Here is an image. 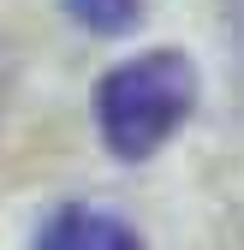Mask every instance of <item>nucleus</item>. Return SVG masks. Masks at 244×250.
<instances>
[{
  "label": "nucleus",
  "mask_w": 244,
  "mask_h": 250,
  "mask_svg": "<svg viewBox=\"0 0 244 250\" xmlns=\"http://www.w3.org/2000/svg\"><path fill=\"white\" fill-rule=\"evenodd\" d=\"M197 107V72L185 54L155 48V54H137L125 66H113L96 83V125H102V143L119 155V161H143L155 155L185 113Z\"/></svg>",
  "instance_id": "nucleus-1"
},
{
  "label": "nucleus",
  "mask_w": 244,
  "mask_h": 250,
  "mask_svg": "<svg viewBox=\"0 0 244 250\" xmlns=\"http://www.w3.org/2000/svg\"><path fill=\"white\" fill-rule=\"evenodd\" d=\"M36 250H143V238L119 221V214H102V208H54L42 232H36Z\"/></svg>",
  "instance_id": "nucleus-2"
},
{
  "label": "nucleus",
  "mask_w": 244,
  "mask_h": 250,
  "mask_svg": "<svg viewBox=\"0 0 244 250\" xmlns=\"http://www.w3.org/2000/svg\"><path fill=\"white\" fill-rule=\"evenodd\" d=\"M66 12H72L83 30H96V36H119V30L137 24L143 0H66Z\"/></svg>",
  "instance_id": "nucleus-3"
},
{
  "label": "nucleus",
  "mask_w": 244,
  "mask_h": 250,
  "mask_svg": "<svg viewBox=\"0 0 244 250\" xmlns=\"http://www.w3.org/2000/svg\"><path fill=\"white\" fill-rule=\"evenodd\" d=\"M0 102H6V54H0Z\"/></svg>",
  "instance_id": "nucleus-4"
}]
</instances>
